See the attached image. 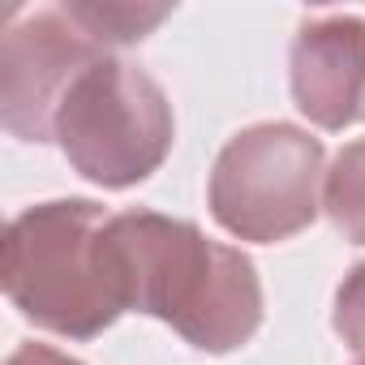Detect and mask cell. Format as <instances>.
<instances>
[{
  "label": "cell",
  "instance_id": "obj_7",
  "mask_svg": "<svg viewBox=\"0 0 365 365\" xmlns=\"http://www.w3.org/2000/svg\"><path fill=\"white\" fill-rule=\"evenodd\" d=\"M322 211L344 241L365 245V138L348 142L331 159L322 180Z\"/></svg>",
  "mask_w": 365,
  "mask_h": 365
},
{
  "label": "cell",
  "instance_id": "obj_9",
  "mask_svg": "<svg viewBox=\"0 0 365 365\" xmlns=\"http://www.w3.org/2000/svg\"><path fill=\"white\" fill-rule=\"evenodd\" d=\"M5 365H82V361L69 356V352H56L52 344H35L31 339V344H18Z\"/></svg>",
  "mask_w": 365,
  "mask_h": 365
},
{
  "label": "cell",
  "instance_id": "obj_3",
  "mask_svg": "<svg viewBox=\"0 0 365 365\" xmlns=\"http://www.w3.org/2000/svg\"><path fill=\"white\" fill-rule=\"evenodd\" d=\"M52 142L91 185L129 190L172 155L176 116L163 86L142 65L103 56L65 95Z\"/></svg>",
  "mask_w": 365,
  "mask_h": 365
},
{
  "label": "cell",
  "instance_id": "obj_2",
  "mask_svg": "<svg viewBox=\"0 0 365 365\" xmlns=\"http://www.w3.org/2000/svg\"><path fill=\"white\" fill-rule=\"evenodd\" d=\"M108 220L95 198H52L9 220L0 284L26 322L65 339H95L125 314L108 258Z\"/></svg>",
  "mask_w": 365,
  "mask_h": 365
},
{
  "label": "cell",
  "instance_id": "obj_8",
  "mask_svg": "<svg viewBox=\"0 0 365 365\" xmlns=\"http://www.w3.org/2000/svg\"><path fill=\"white\" fill-rule=\"evenodd\" d=\"M331 327L344 339V348L352 356L365 361V262H356L339 288H335V309H331Z\"/></svg>",
  "mask_w": 365,
  "mask_h": 365
},
{
  "label": "cell",
  "instance_id": "obj_6",
  "mask_svg": "<svg viewBox=\"0 0 365 365\" xmlns=\"http://www.w3.org/2000/svg\"><path fill=\"white\" fill-rule=\"evenodd\" d=\"M288 86L301 116L318 129H348L365 120V18L318 14L305 18L288 48Z\"/></svg>",
  "mask_w": 365,
  "mask_h": 365
},
{
  "label": "cell",
  "instance_id": "obj_5",
  "mask_svg": "<svg viewBox=\"0 0 365 365\" xmlns=\"http://www.w3.org/2000/svg\"><path fill=\"white\" fill-rule=\"evenodd\" d=\"M103 56L112 52L82 0L18 9L0 39V125L22 142H52L65 95Z\"/></svg>",
  "mask_w": 365,
  "mask_h": 365
},
{
  "label": "cell",
  "instance_id": "obj_4",
  "mask_svg": "<svg viewBox=\"0 0 365 365\" xmlns=\"http://www.w3.org/2000/svg\"><path fill=\"white\" fill-rule=\"evenodd\" d=\"M322 180V138L288 120H262L232 133L215 155L207 180V207L228 237L275 245L305 232L318 220Z\"/></svg>",
  "mask_w": 365,
  "mask_h": 365
},
{
  "label": "cell",
  "instance_id": "obj_10",
  "mask_svg": "<svg viewBox=\"0 0 365 365\" xmlns=\"http://www.w3.org/2000/svg\"><path fill=\"white\" fill-rule=\"evenodd\" d=\"M356 365H365V361H356Z\"/></svg>",
  "mask_w": 365,
  "mask_h": 365
},
{
  "label": "cell",
  "instance_id": "obj_1",
  "mask_svg": "<svg viewBox=\"0 0 365 365\" xmlns=\"http://www.w3.org/2000/svg\"><path fill=\"white\" fill-rule=\"evenodd\" d=\"M108 258L125 309L168 322L198 352H237L262 327V279L250 254L211 241L194 220L120 211L108 220Z\"/></svg>",
  "mask_w": 365,
  "mask_h": 365
}]
</instances>
